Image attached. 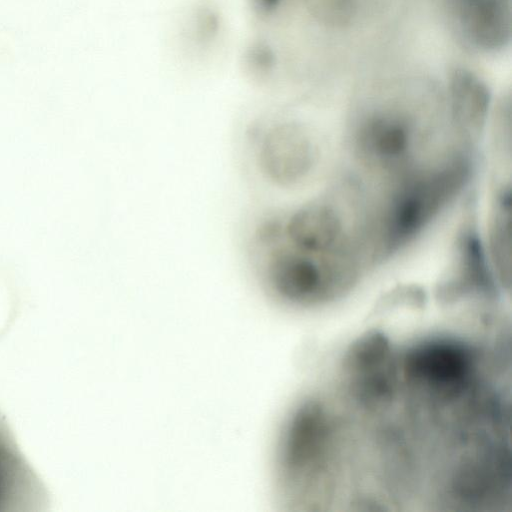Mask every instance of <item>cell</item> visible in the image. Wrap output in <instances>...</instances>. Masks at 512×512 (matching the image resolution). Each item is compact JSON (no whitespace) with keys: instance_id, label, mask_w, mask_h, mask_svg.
I'll list each match as a JSON object with an SVG mask.
<instances>
[{"instance_id":"6da1fadb","label":"cell","mask_w":512,"mask_h":512,"mask_svg":"<svg viewBox=\"0 0 512 512\" xmlns=\"http://www.w3.org/2000/svg\"><path fill=\"white\" fill-rule=\"evenodd\" d=\"M255 260L262 285L276 298L291 304H312L334 295L353 281L341 259H316L278 240L255 234Z\"/></svg>"},{"instance_id":"7a4b0ae2","label":"cell","mask_w":512,"mask_h":512,"mask_svg":"<svg viewBox=\"0 0 512 512\" xmlns=\"http://www.w3.org/2000/svg\"><path fill=\"white\" fill-rule=\"evenodd\" d=\"M466 160L410 175L392 195L382 220V251L397 250L425 227L463 186Z\"/></svg>"},{"instance_id":"3957f363","label":"cell","mask_w":512,"mask_h":512,"mask_svg":"<svg viewBox=\"0 0 512 512\" xmlns=\"http://www.w3.org/2000/svg\"><path fill=\"white\" fill-rule=\"evenodd\" d=\"M257 158L267 178L281 186H294L310 175L316 164L317 148L301 125L278 123L259 134Z\"/></svg>"},{"instance_id":"277c9868","label":"cell","mask_w":512,"mask_h":512,"mask_svg":"<svg viewBox=\"0 0 512 512\" xmlns=\"http://www.w3.org/2000/svg\"><path fill=\"white\" fill-rule=\"evenodd\" d=\"M412 124L405 115L378 110L363 116L355 125L352 147L355 157L371 169L396 171L411 152Z\"/></svg>"},{"instance_id":"5b68a950","label":"cell","mask_w":512,"mask_h":512,"mask_svg":"<svg viewBox=\"0 0 512 512\" xmlns=\"http://www.w3.org/2000/svg\"><path fill=\"white\" fill-rule=\"evenodd\" d=\"M256 233L318 256L334 252L336 245L340 244L343 224L333 207L322 202H311L284 219L263 221Z\"/></svg>"},{"instance_id":"8992f818","label":"cell","mask_w":512,"mask_h":512,"mask_svg":"<svg viewBox=\"0 0 512 512\" xmlns=\"http://www.w3.org/2000/svg\"><path fill=\"white\" fill-rule=\"evenodd\" d=\"M474 365L471 349L452 339H434L411 348L404 370L412 380L442 392L461 390Z\"/></svg>"},{"instance_id":"52a82bcc","label":"cell","mask_w":512,"mask_h":512,"mask_svg":"<svg viewBox=\"0 0 512 512\" xmlns=\"http://www.w3.org/2000/svg\"><path fill=\"white\" fill-rule=\"evenodd\" d=\"M450 14L456 32L475 50H503L511 39V13L504 0H452Z\"/></svg>"},{"instance_id":"ba28073f","label":"cell","mask_w":512,"mask_h":512,"mask_svg":"<svg viewBox=\"0 0 512 512\" xmlns=\"http://www.w3.org/2000/svg\"><path fill=\"white\" fill-rule=\"evenodd\" d=\"M328 421L317 401L301 404L290 418L282 438L279 465L285 477H295L308 469L324 450Z\"/></svg>"},{"instance_id":"9c48e42d","label":"cell","mask_w":512,"mask_h":512,"mask_svg":"<svg viewBox=\"0 0 512 512\" xmlns=\"http://www.w3.org/2000/svg\"><path fill=\"white\" fill-rule=\"evenodd\" d=\"M494 290L478 232L471 221L465 222L457 235L453 259L439 285L438 295L443 301H452L471 293L492 295Z\"/></svg>"},{"instance_id":"30bf717a","label":"cell","mask_w":512,"mask_h":512,"mask_svg":"<svg viewBox=\"0 0 512 512\" xmlns=\"http://www.w3.org/2000/svg\"><path fill=\"white\" fill-rule=\"evenodd\" d=\"M450 110L454 124L476 139L488 115L491 94L486 83L469 69L454 68L448 78Z\"/></svg>"},{"instance_id":"8fae6325","label":"cell","mask_w":512,"mask_h":512,"mask_svg":"<svg viewBox=\"0 0 512 512\" xmlns=\"http://www.w3.org/2000/svg\"><path fill=\"white\" fill-rule=\"evenodd\" d=\"M511 189L503 186L496 194L489 230L492 263L501 283L510 286L511 279Z\"/></svg>"},{"instance_id":"7c38bea8","label":"cell","mask_w":512,"mask_h":512,"mask_svg":"<svg viewBox=\"0 0 512 512\" xmlns=\"http://www.w3.org/2000/svg\"><path fill=\"white\" fill-rule=\"evenodd\" d=\"M391 347L387 336L370 330L354 340L346 350L342 366L350 377L361 375L389 364Z\"/></svg>"},{"instance_id":"4fadbf2b","label":"cell","mask_w":512,"mask_h":512,"mask_svg":"<svg viewBox=\"0 0 512 512\" xmlns=\"http://www.w3.org/2000/svg\"><path fill=\"white\" fill-rule=\"evenodd\" d=\"M351 391L362 405L380 407L393 397L396 372L393 362L365 374L351 377Z\"/></svg>"},{"instance_id":"5bb4252c","label":"cell","mask_w":512,"mask_h":512,"mask_svg":"<svg viewBox=\"0 0 512 512\" xmlns=\"http://www.w3.org/2000/svg\"><path fill=\"white\" fill-rule=\"evenodd\" d=\"M311 13L321 22L332 26H343L355 14V0H306Z\"/></svg>"},{"instance_id":"9a60e30c","label":"cell","mask_w":512,"mask_h":512,"mask_svg":"<svg viewBox=\"0 0 512 512\" xmlns=\"http://www.w3.org/2000/svg\"><path fill=\"white\" fill-rule=\"evenodd\" d=\"M11 453V436L7 425L0 419V485L6 473Z\"/></svg>"}]
</instances>
